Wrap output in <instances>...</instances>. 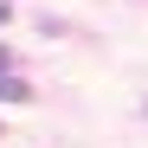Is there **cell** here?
<instances>
[{"mask_svg": "<svg viewBox=\"0 0 148 148\" xmlns=\"http://www.w3.org/2000/svg\"><path fill=\"white\" fill-rule=\"evenodd\" d=\"M26 97H32L26 84H19V77H7V71H0V103H26Z\"/></svg>", "mask_w": 148, "mask_h": 148, "instance_id": "cell-1", "label": "cell"}]
</instances>
